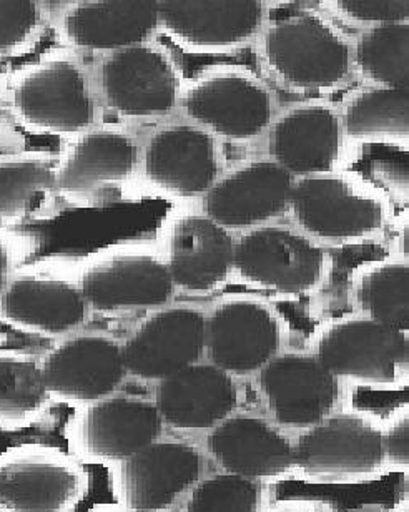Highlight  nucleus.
Returning <instances> with one entry per match:
<instances>
[{"instance_id": "20e7f679", "label": "nucleus", "mask_w": 409, "mask_h": 512, "mask_svg": "<svg viewBox=\"0 0 409 512\" xmlns=\"http://www.w3.org/2000/svg\"><path fill=\"white\" fill-rule=\"evenodd\" d=\"M90 311L79 283V261L40 258L20 266L0 296V318L15 330L62 340L82 330Z\"/></svg>"}, {"instance_id": "bb28decb", "label": "nucleus", "mask_w": 409, "mask_h": 512, "mask_svg": "<svg viewBox=\"0 0 409 512\" xmlns=\"http://www.w3.org/2000/svg\"><path fill=\"white\" fill-rule=\"evenodd\" d=\"M55 155L0 153V227L25 228L59 215Z\"/></svg>"}, {"instance_id": "2eb2a0df", "label": "nucleus", "mask_w": 409, "mask_h": 512, "mask_svg": "<svg viewBox=\"0 0 409 512\" xmlns=\"http://www.w3.org/2000/svg\"><path fill=\"white\" fill-rule=\"evenodd\" d=\"M268 19L260 0H158V30L192 54H225L258 39Z\"/></svg>"}, {"instance_id": "f257e3e1", "label": "nucleus", "mask_w": 409, "mask_h": 512, "mask_svg": "<svg viewBox=\"0 0 409 512\" xmlns=\"http://www.w3.org/2000/svg\"><path fill=\"white\" fill-rule=\"evenodd\" d=\"M0 110L17 127L69 138L100 125L94 74L72 50H52L0 75Z\"/></svg>"}, {"instance_id": "aec40b11", "label": "nucleus", "mask_w": 409, "mask_h": 512, "mask_svg": "<svg viewBox=\"0 0 409 512\" xmlns=\"http://www.w3.org/2000/svg\"><path fill=\"white\" fill-rule=\"evenodd\" d=\"M160 255L175 291L207 295L233 275L235 237L202 210L182 212L167 223Z\"/></svg>"}, {"instance_id": "f8f14e48", "label": "nucleus", "mask_w": 409, "mask_h": 512, "mask_svg": "<svg viewBox=\"0 0 409 512\" xmlns=\"http://www.w3.org/2000/svg\"><path fill=\"white\" fill-rule=\"evenodd\" d=\"M220 142L187 120L153 130L140 152L148 187L177 200H202L222 175Z\"/></svg>"}, {"instance_id": "473e14b6", "label": "nucleus", "mask_w": 409, "mask_h": 512, "mask_svg": "<svg viewBox=\"0 0 409 512\" xmlns=\"http://www.w3.org/2000/svg\"><path fill=\"white\" fill-rule=\"evenodd\" d=\"M185 512H260V489L252 479L217 474L188 491Z\"/></svg>"}, {"instance_id": "cd10ccee", "label": "nucleus", "mask_w": 409, "mask_h": 512, "mask_svg": "<svg viewBox=\"0 0 409 512\" xmlns=\"http://www.w3.org/2000/svg\"><path fill=\"white\" fill-rule=\"evenodd\" d=\"M350 301L356 315L396 330H409V265L390 256L361 265L351 276Z\"/></svg>"}, {"instance_id": "c756f323", "label": "nucleus", "mask_w": 409, "mask_h": 512, "mask_svg": "<svg viewBox=\"0 0 409 512\" xmlns=\"http://www.w3.org/2000/svg\"><path fill=\"white\" fill-rule=\"evenodd\" d=\"M351 69L365 87L409 90V22L363 30L351 44Z\"/></svg>"}, {"instance_id": "b1692460", "label": "nucleus", "mask_w": 409, "mask_h": 512, "mask_svg": "<svg viewBox=\"0 0 409 512\" xmlns=\"http://www.w3.org/2000/svg\"><path fill=\"white\" fill-rule=\"evenodd\" d=\"M85 488L84 471L64 454L24 451L0 459L2 512H70Z\"/></svg>"}, {"instance_id": "a211bd4d", "label": "nucleus", "mask_w": 409, "mask_h": 512, "mask_svg": "<svg viewBox=\"0 0 409 512\" xmlns=\"http://www.w3.org/2000/svg\"><path fill=\"white\" fill-rule=\"evenodd\" d=\"M267 140L268 158L295 180L341 172L345 133L340 109L330 102L308 100L281 110Z\"/></svg>"}, {"instance_id": "a878e982", "label": "nucleus", "mask_w": 409, "mask_h": 512, "mask_svg": "<svg viewBox=\"0 0 409 512\" xmlns=\"http://www.w3.org/2000/svg\"><path fill=\"white\" fill-rule=\"evenodd\" d=\"M208 449L225 473L252 481L281 478L295 466L290 439L270 421L247 414L213 428Z\"/></svg>"}, {"instance_id": "1a4fd4ad", "label": "nucleus", "mask_w": 409, "mask_h": 512, "mask_svg": "<svg viewBox=\"0 0 409 512\" xmlns=\"http://www.w3.org/2000/svg\"><path fill=\"white\" fill-rule=\"evenodd\" d=\"M140 145L122 127L100 124L65 142L55 155V188L72 207H95L134 182Z\"/></svg>"}, {"instance_id": "6ab92c4d", "label": "nucleus", "mask_w": 409, "mask_h": 512, "mask_svg": "<svg viewBox=\"0 0 409 512\" xmlns=\"http://www.w3.org/2000/svg\"><path fill=\"white\" fill-rule=\"evenodd\" d=\"M64 49L105 55L153 42L158 32V0H75L50 9Z\"/></svg>"}, {"instance_id": "9b49d317", "label": "nucleus", "mask_w": 409, "mask_h": 512, "mask_svg": "<svg viewBox=\"0 0 409 512\" xmlns=\"http://www.w3.org/2000/svg\"><path fill=\"white\" fill-rule=\"evenodd\" d=\"M295 466L315 481H356L386 466L385 429L365 413H331L293 444Z\"/></svg>"}, {"instance_id": "0eeeda50", "label": "nucleus", "mask_w": 409, "mask_h": 512, "mask_svg": "<svg viewBox=\"0 0 409 512\" xmlns=\"http://www.w3.org/2000/svg\"><path fill=\"white\" fill-rule=\"evenodd\" d=\"M79 283L92 313L122 316L172 303L175 288L160 252L145 245L105 247L79 261Z\"/></svg>"}, {"instance_id": "6e6552de", "label": "nucleus", "mask_w": 409, "mask_h": 512, "mask_svg": "<svg viewBox=\"0 0 409 512\" xmlns=\"http://www.w3.org/2000/svg\"><path fill=\"white\" fill-rule=\"evenodd\" d=\"M94 80L100 104L129 122L172 114L183 90L177 62L155 42L100 55Z\"/></svg>"}, {"instance_id": "423d86ee", "label": "nucleus", "mask_w": 409, "mask_h": 512, "mask_svg": "<svg viewBox=\"0 0 409 512\" xmlns=\"http://www.w3.org/2000/svg\"><path fill=\"white\" fill-rule=\"evenodd\" d=\"M233 275L278 295H315L330 283L333 256L298 228L273 223L235 238Z\"/></svg>"}, {"instance_id": "f704fd0d", "label": "nucleus", "mask_w": 409, "mask_h": 512, "mask_svg": "<svg viewBox=\"0 0 409 512\" xmlns=\"http://www.w3.org/2000/svg\"><path fill=\"white\" fill-rule=\"evenodd\" d=\"M40 242L25 228L0 227V296L4 295L15 271L34 260Z\"/></svg>"}, {"instance_id": "4be33fe9", "label": "nucleus", "mask_w": 409, "mask_h": 512, "mask_svg": "<svg viewBox=\"0 0 409 512\" xmlns=\"http://www.w3.org/2000/svg\"><path fill=\"white\" fill-rule=\"evenodd\" d=\"M202 466L197 446L158 439L117 463L115 493L127 512L167 511L200 481Z\"/></svg>"}, {"instance_id": "9d476101", "label": "nucleus", "mask_w": 409, "mask_h": 512, "mask_svg": "<svg viewBox=\"0 0 409 512\" xmlns=\"http://www.w3.org/2000/svg\"><path fill=\"white\" fill-rule=\"evenodd\" d=\"M313 355L340 381L371 386L401 383L408 376V331L356 313L341 316L318 331Z\"/></svg>"}, {"instance_id": "393cba45", "label": "nucleus", "mask_w": 409, "mask_h": 512, "mask_svg": "<svg viewBox=\"0 0 409 512\" xmlns=\"http://www.w3.org/2000/svg\"><path fill=\"white\" fill-rule=\"evenodd\" d=\"M153 403L163 424L180 431L217 428L238 404L235 378L212 363H197L157 384Z\"/></svg>"}, {"instance_id": "5701e85b", "label": "nucleus", "mask_w": 409, "mask_h": 512, "mask_svg": "<svg viewBox=\"0 0 409 512\" xmlns=\"http://www.w3.org/2000/svg\"><path fill=\"white\" fill-rule=\"evenodd\" d=\"M258 375L268 408L283 428H313L335 413L340 401V380L315 355L280 353Z\"/></svg>"}, {"instance_id": "2f4dec72", "label": "nucleus", "mask_w": 409, "mask_h": 512, "mask_svg": "<svg viewBox=\"0 0 409 512\" xmlns=\"http://www.w3.org/2000/svg\"><path fill=\"white\" fill-rule=\"evenodd\" d=\"M50 24L49 5L39 0H0V64L29 54Z\"/></svg>"}, {"instance_id": "f3484780", "label": "nucleus", "mask_w": 409, "mask_h": 512, "mask_svg": "<svg viewBox=\"0 0 409 512\" xmlns=\"http://www.w3.org/2000/svg\"><path fill=\"white\" fill-rule=\"evenodd\" d=\"M49 398L92 404L117 393L127 378L122 343L97 331L57 341L39 361Z\"/></svg>"}, {"instance_id": "dca6fc26", "label": "nucleus", "mask_w": 409, "mask_h": 512, "mask_svg": "<svg viewBox=\"0 0 409 512\" xmlns=\"http://www.w3.org/2000/svg\"><path fill=\"white\" fill-rule=\"evenodd\" d=\"M293 183L270 158L245 160L218 177L200 200L202 212L232 233L267 227L288 215Z\"/></svg>"}, {"instance_id": "4468645a", "label": "nucleus", "mask_w": 409, "mask_h": 512, "mask_svg": "<svg viewBox=\"0 0 409 512\" xmlns=\"http://www.w3.org/2000/svg\"><path fill=\"white\" fill-rule=\"evenodd\" d=\"M285 326L267 301L228 296L207 315V353L212 365L228 375L260 373L281 353Z\"/></svg>"}, {"instance_id": "f03ea898", "label": "nucleus", "mask_w": 409, "mask_h": 512, "mask_svg": "<svg viewBox=\"0 0 409 512\" xmlns=\"http://www.w3.org/2000/svg\"><path fill=\"white\" fill-rule=\"evenodd\" d=\"M258 42L265 69L288 92H331L353 74L351 42L323 10L298 9L267 19Z\"/></svg>"}, {"instance_id": "7ed1b4c3", "label": "nucleus", "mask_w": 409, "mask_h": 512, "mask_svg": "<svg viewBox=\"0 0 409 512\" xmlns=\"http://www.w3.org/2000/svg\"><path fill=\"white\" fill-rule=\"evenodd\" d=\"M288 215L293 227L323 247H351L385 235L391 205L375 185L335 172L296 178Z\"/></svg>"}, {"instance_id": "412c9836", "label": "nucleus", "mask_w": 409, "mask_h": 512, "mask_svg": "<svg viewBox=\"0 0 409 512\" xmlns=\"http://www.w3.org/2000/svg\"><path fill=\"white\" fill-rule=\"evenodd\" d=\"M162 431L153 401L112 394L77 414L69 438L82 458L117 464L158 441Z\"/></svg>"}, {"instance_id": "7c9ffc66", "label": "nucleus", "mask_w": 409, "mask_h": 512, "mask_svg": "<svg viewBox=\"0 0 409 512\" xmlns=\"http://www.w3.org/2000/svg\"><path fill=\"white\" fill-rule=\"evenodd\" d=\"M47 399L39 361L24 355H0V421L34 419L42 413Z\"/></svg>"}, {"instance_id": "c9c22d12", "label": "nucleus", "mask_w": 409, "mask_h": 512, "mask_svg": "<svg viewBox=\"0 0 409 512\" xmlns=\"http://www.w3.org/2000/svg\"><path fill=\"white\" fill-rule=\"evenodd\" d=\"M408 434V413H403L385 429L386 464L408 466Z\"/></svg>"}, {"instance_id": "ddd939ff", "label": "nucleus", "mask_w": 409, "mask_h": 512, "mask_svg": "<svg viewBox=\"0 0 409 512\" xmlns=\"http://www.w3.org/2000/svg\"><path fill=\"white\" fill-rule=\"evenodd\" d=\"M207 350V313L170 305L148 311L122 343L127 376L160 383L197 365Z\"/></svg>"}, {"instance_id": "e433bc0d", "label": "nucleus", "mask_w": 409, "mask_h": 512, "mask_svg": "<svg viewBox=\"0 0 409 512\" xmlns=\"http://www.w3.org/2000/svg\"><path fill=\"white\" fill-rule=\"evenodd\" d=\"M265 512H320L313 504L301 503V501H286L278 503Z\"/></svg>"}, {"instance_id": "c85d7f7f", "label": "nucleus", "mask_w": 409, "mask_h": 512, "mask_svg": "<svg viewBox=\"0 0 409 512\" xmlns=\"http://www.w3.org/2000/svg\"><path fill=\"white\" fill-rule=\"evenodd\" d=\"M346 143H396L409 138V90L363 87L340 109Z\"/></svg>"}, {"instance_id": "39448f33", "label": "nucleus", "mask_w": 409, "mask_h": 512, "mask_svg": "<svg viewBox=\"0 0 409 512\" xmlns=\"http://www.w3.org/2000/svg\"><path fill=\"white\" fill-rule=\"evenodd\" d=\"M185 120L218 142L252 143L275 119V97L260 77L242 67H213L183 85Z\"/></svg>"}, {"instance_id": "72a5a7b5", "label": "nucleus", "mask_w": 409, "mask_h": 512, "mask_svg": "<svg viewBox=\"0 0 409 512\" xmlns=\"http://www.w3.org/2000/svg\"><path fill=\"white\" fill-rule=\"evenodd\" d=\"M326 14L358 29L409 22L408 0H330Z\"/></svg>"}]
</instances>
